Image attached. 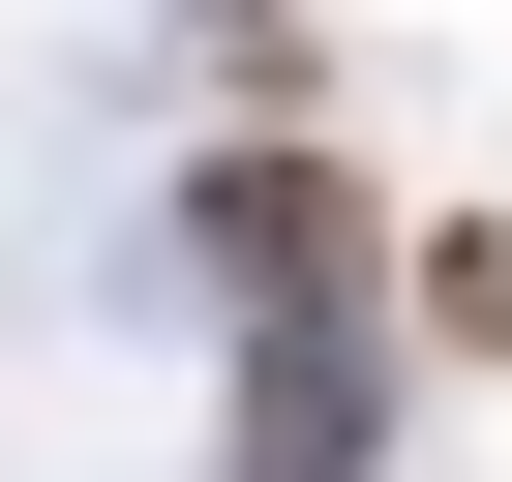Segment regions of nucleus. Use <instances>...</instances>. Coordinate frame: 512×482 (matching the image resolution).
I'll return each mask as SVG.
<instances>
[{"mask_svg":"<svg viewBox=\"0 0 512 482\" xmlns=\"http://www.w3.org/2000/svg\"><path fill=\"white\" fill-rule=\"evenodd\" d=\"M392 392H422L392 332H241V482H362V452H392Z\"/></svg>","mask_w":512,"mask_h":482,"instance_id":"2","label":"nucleus"},{"mask_svg":"<svg viewBox=\"0 0 512 482\" xmlns=\"http://www.w3.org/2000/svg\"><path fill=\"white\" fill-rule=\"evenodd\" d=\"M151 241H181V302H211V332H392V241H422V211H392L332 121H211Z\"/></svg>","mask_w":512,"mask_h":482,"instance_id":"1","label":"nucleus"},{"mask_svg":"<svg viewBox=\"0 0 512 482\" xmlns=\"http://www.w3.org/2000/svg\"><path fill=\"white\" fill-rule=\"evenodd\" d=\"M392 362H422V392L512 362V211H422V241H392Z\"/></svg>","mask_w":512,"mask_h":482,"instance_id":"3","label":"nucleus"},{"mask_svg":"<svg viewBox=\"0 0 512 482\" xmlns=\"http://www.w3.org/2000/svg\"><path fill=\"white\" fill-rule=\"evenodd\" d=\"M181 61H211L241 121H302V91H332V31H302V0H181Z\"/></svg>","mask_w":512,"mask_h":482,"instance_id":"4","label":"nucleus"}]
</instances>
